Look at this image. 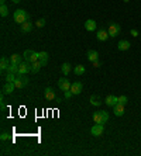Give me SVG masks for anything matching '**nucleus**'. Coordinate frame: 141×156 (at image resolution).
<instances>
[{
  "label": "nucleus",
  "mask_w": 141,
  "mask_h": 156,
  "mask_svg": "<svg viewBox=\"0 0 141 156\" xmlns=\"http://www.w3.org/2000/svg\"><path fill=\"white\" fill-rule=\"evenodd\" d=\"M13 18H14V21L18 24H23L25 21H28L30 20V16H28V13L25 11V10H16L14 11V14H13Z\"/></svg>",
  "instance_id": "nucleus-1"
},
{
  "label": "nucleus",
  "mask_w": 141,
  "mask_h": 156,
  "mask_svg": "<svg viewBox=\"0 0 141 156\" xmlns=\"http://www.w3.org/2000/svg\"><path fill=\"white\" fill-rule=\"evenodd\" d=\"M23 58H24V61H27V62H30V63H34V62L38 61L39 52H35V51H31V49H27V51L23 54Z\"/></svg>",
  "instance_id": "nucleus-2"
},
{
  "label": "nucleus",
  "mask_w": 141,
  "mask_h": 156,
  "mask_svg": "<svg viewBox=\"0 0 141 156\" xmlns=\"http://www.w3.org/2000/svg\"><path fill=\"white\" fill-rule=\"evenodd\" d=\"M28 78L25 76V75H20V73H17V78L16 80H14V85H16L17 89H23V87H25L27 85H28Z\"/></svg>",
  "instance_id": "nucleus-3"
},
{
  "label": "nucleus",
  "mask_w": 141,
  "mask_h": 156,
  "mask_svg": "<svg viewBox=\"0 0 141 156\" xmlns=\"http://www.w3.org/2000/svg\"><path fill=\"white\" fill-rule=\"evenodd\" d=\"M31 72V63L27 62V61H23V62L18 63V73L20 75H27Z\"/></svg>",
  "instance_id": "nucleus-4"
},
{
  "label": "nucleus",
  "mask_w": 141,
  "mask_h": 156,
  "mask_svg": "<svg viewBox=\"0 0 141 156\" xmlns=\"http://www.w3.org/2000/svg\"><path fill=\"white\" fill-rule=\"evenodd\" d=\"M107 32H109V35L111 37V38H114V37H117L118 34L121 32V27H120L117 23H113V24H110L109 25Z\"/></svg>",
  "instance_id": "nucleus-5"
},
{
  "label": "nucleus",
  "mask_w": 141,
  "mask_h": 156,
  "mask_svg": "<svg viewBox=\"0 0 141 156\" xmlns=\"http://www.w3.org/2000/svg\"><path fill=\"white\" fill-rule=\"evenodd\" d=\"M103 132H104V125L103 124H96L94 122V125L90 128V134L93 136H100V135H103Z\"/></svg>",
  "instance_id": "nucleus-6"
},
{
  "label": "nucleus",
  "mask_w": 141,
  "mask_h": 156,
  "mask_svg": "<svg viewBox=\"0 0 141 156\" xmlns=\"http://www.w3.org/2000/svg\"><path fill=\"white\" fill-rule=\"evenodd\" d=\"M82 89H83V85H82L80 82H75V83L70 85V92L73 93V96L82 93Z\"/></svg>",
  "instance_id": "nucleus-7"
},
{
  "label": "nucleus",
  "mask_w": 141,
  "mask_h": 156,
  "mask_svg": "<svg viewBox=\"0 0 141 156\" xmlns=\"http://www.w3.org/2000/svg\"><path fill=\"white\" fill-rule=\"evenodd\" d=\"M58 87L62 90V92H66V90H70V83L68 79H59L58 80Z\"/></svg>",
  "instance_id": "nucleus-8"
},
{
  "label": "nucleus",
  "mask_w": 141,
  "mask_h": 156,
  "mask_svg": "<svg viewBox=\"0 0 141 156\" xmlns=\"http://www.w3.org/2000/svg\"><path fill=\"white\" fill-rule=\"evenodd\" d=\"M44 96H45V99H47L48 101H54L55 99H56V96H55V92L52 87H47L45 89V92H44Z\"/></svg>",
  "instance_id": "nucleus-9"
},
{
  "label": "nucleus",
  "mask_w": 141,
  "mask_h": 156,
  "mask_svg": "<svg viewBox=\"0 0 141 156\" xmlns=\"http://www.w3.org/2000/svg\"><path fill=\"white\" fill-rule=\"evenodd\" d=\"M17 87H16V85L13 83V82H7L4 86H3V93L4 94H11L14 90H16Z\"/></svg>",
  "instance_id": "nucleus-10"
},
{
  "label": "nucleus",
  "mask_w": 141,
  "mask_h": 156,
  "mask_svg": "<svg viewBox=\"0 0 141 156\" xmlns=\"http://www.w3.org/2000/svg\"><path fill=\"white\" fill-rule=\"evenodd\" d=\"M117 103H118V97L113 96V94H110V96L106 97V106H109V107H114Z\"/></svg>",
  "instance_id": "nucleus-11"
},
{
  "label": "nucleus",
  "mask_w": 141,
  "mask_h": 156,
  "mask_svg": "<svg viewBox=\"0 0 141 156\" xmlns=\"http://www.w3.org/2000/svg\"><path fill=\"white\" fill-rule=\"evenodd\" d=\"M93 121L96 124H104V115L103 111H96L93 114Z\"/></svg>",
  "instance_id": "nucleus-12"
},
{
  "label": "nucleus",
  "mask_w": 141,
  "mask_h": 156,
  "mask_svg": "<svg viewBox=\"0 0 141 156\" xmlns=\"http://www.w3.org/2000/svg\"><path fill=\"white\" fill-rule=\"evenodd\" d=\"M113 113H114V115L121 117V115L124 114V106H123V104H120V103H117V104L113 107Z\"/></svg>",
  "instance_id": "nucleus-13"
},
{
  "label": "nucleus",
  "mask_w": 141,
  "mask_h": 156,
  "mask_svg": "<svg viewBox=\"0 0 141 156\" xmlns=\"http://www.w3.org/2000/svg\"><path fill=\"white\" fill-rule=\"evenodd\" d=\"M20 30H21V32H24V34H27V32H30L32 30V23L28 20V21H25V23L20 24Z\"/></svg>",
  "instance_id": "nucleus-14"
},
{
  "label": "nucleus",
  "mask_w": 141,
  "mask_h": 156,
  "mask_svg": "<svg viewBox=\"0 0 141 156\" xmlns=\"http://www.w3.org/2000/svg\"><path fill=\"white\" fill-rule=\"evenodd\" d=\"M109 32L106 31V30H99L97 31V34H96V38L99 39V41H107V38H109Z\"/></svg>",
  "instance_id": "nucleus-15"
},
{
  "label": "nucleus",
  "mask_w": 141,
  "mask_h": 156,
  "mask_svg": "<svg viewBox=\"0 0 141 156\" xmlns=\"http://www.w3.org/2000/svg\"><path fill=\"white\" fill-rule=\"evenodd\" d=\"M130 41H127V39H123V41H120L117 44V49L118 51H127L128 48H130Z\"/></svg>",
  "instance_id": "nucleus-16"
},
{
  "label": "nucleus",
  "mask_w": 141,
  "mask_h": 156,
  "mask_svg": "<svg viewBox=\"0 0 141 156\" xmlns=\"http://www.w3.org/2000/svg\"><path fill=\"white\" fill-rule=\"evenodd\" d=\"M87 59L90 61V62H94V61H97L99 59V54L93 51V49H90V51H87Z\"/></svg>",
  "instance_id": "nucleus-17"
},
{
  "label": "nucleus",
  "mask_w": 141,
  "mask_h": 156,
  "mask_svg": "<svg viewBox=\"0 0 141 156\" xmlns=\"http://www.w3.org/2000/svg\"><path fill=\"white\" fill-rule=\"evenodd\" d=\"M90 104L92 106H96V107H99L100 104H102V99H100V96H96V94H93L92 97H90Z\"/></svg>",
  "instance_id": "nucleus-18"
},
{
  "label": "nucleus",
  "mask_w": 141,
  "mask_h": 156,
  "mask_svg": "<svg viewBox=\"0 0 141 156\" xmlns=\"http://www.w3.org/2000/svg\"><path fill=\"white\" fill-rule=\"evenodd\" d=\"M42 66H44V65H42L41 61H37V62L31 63V73H38L39 69H41Z\"/></svg>",
  "instance_id": "nucleus-19"
},
{
  "label": "nucleus",
  "mask_w": 141,
  "mask_h": 156,
  "mask_svg": "<svg viewBox=\"0 0 141 156\" xmlns=\"http://www.w3.org/2000/svg\"><path fill=\"white\" fill-rule=\"evenodd\" d=\"M85 28H86L87 31H94V30H96V21H94V20H86Z\"/></svg>",
  "instance_id": "nucleus-20"
},
{
  "label": "nucleus",
  "mask_w": 141,
  "mask_h": 156,
  "mask_svg": "<svg viewBox=\"0 0 141 156\" xmlns=\"http://www.w3.org/2000/svg\"><path fill=\"white\" fill-rule=\"evenodd\" d=\"M48 58H49V55H48V52H45V51H42V52H39V58H38V61H41L44 66L47 65V62H48Z\"/></svg>",
  "instance_id": "nucleus-21"
},
{
  "label": "nucleus",
  "mask_w": 141,
  "mask_h": 156,
  "mask_svg": "<svg viewBox=\"0 0 141 156\" xmlns=\"http://www.w3.org/2000/svg\"><path fill=\"white\" fill-rule=\"evenodd\" d=\"M72 70V66H70V63H62V66H61V72H62L63 75L66 76V75H69V72Z\"/></svg>",
  "instance_id": "nucleus-22"
},
{
  "label": "nucleus",
  "mask_w": 141,
  "mask_h": 156,
  "mask_svg": "<svg viewBox=\"0 0 141 156\" xmlns=\"http://www.w3.org/2000/svg\"><path fill=\"white\" fill-rule=\"evenodd\" d=\"M85 70H86V68H85L83 65H78V66H75V68H73V72H75V75H78V76L83 75V73H85Z\"/></svg>",
  "instance_id": "nucleus-23"
},
{
  "label": "nucleus",
  "mask_w": 141,
  "mask_h": 156,
  "mask_svg": "<svg viewBox=\"0 0 141 156\" xmlns=\"http://www.w3.org/2000/svg\"><path fill=\"white\" fill-rule=\"evenodd\" d=\"M7 72H10V73H18V63H11L10 62V65H8L7 68Z\"/></svg>",
  "instance_id": "nucleus-24"
},
{
  "label": "nucleus",
  "mask_w": 141,
  "mask_h": 156,
  "mask_svg": "<svg viewBox=\"0 0 141 156\" xmlns=\"http://www.w3.org/2000/svg\"><path fill=\"white\" fill-rule=\"evenodd\" d=\"M8 65H10V63H8L7 58H4V56H3V58L0 59V69H1V70H7Z\"/></svg>",
  "instance_id": "nucleus-25"
},
{
  "label": "nucleus",
  "mask_w": 141,
  "mask_h": 156,
  "mask_svg": "<svg viewBox=\"0 0 141 156\" xmlns=\"http://www.w3.org/2000/svg\"><path fill=\"white\" fill-rule=\"evenodd\" d=\"M10 62L11 63H20V62H23V61H21V56H20V55L14 54V55L10 56Z\"/></svg>",
  "instance_id": "nucleus-26"
},
{
  "label": "nucleus",
  "mask_w": 141,
  "mask_h": 156,
  "mask_svg": "<svg viewBox=\"0 0 141 156\" xmlns=\"http://www.w3.org/2000/svg\"><path fill=\"white\" fill-rule=\"evenodd\" d=\"M8 14V8L6 4H1V7H0V16L1 17H6Z\"/></svg>",
  "instance_id": "nucleus-27"
},
{
  "label": "nucleus",
  "mask_w": 141,
  "mask_h": 156,
  "mask_svg": "<svg viewBox=\"0 0 141 156\" xmlns=\"http://www.w3.org/2000/svg\"><path fill=\"white\" fill-rule=\"evenodd\" d=\"M16 78H17V75H16V73H10V72H8V73H7V76H6V82H13V83H14V80H16Z\"/></svg>",
  "instance_id": "nucleus-28"
},
{
  "label": "nucleus",
  "mask_w": 141,
  "mask_h": 156,
  "mask_svg": "<svg viewBox=\"0 0 141 156\" xmlns=\"http://www.w3.org/2000/svg\"><path fill=\"white\" fill-rule=\"evenodd\" d=\"M118 103H120V104H123V106H125V104L128 103L127 96H120V97H118Z\"/></svg>",
  "instance_id": "nucleus-29"
},
{
  "label": "nucleus",
  "mask_w": 141,
  "mask_h": 156,
  "mask_svg": "<svg viewBox=\"0 0 141 156\" xmlns=\"http://www.w3.org/2000/svg\"><path fill=\"white\" fill-rule=\"evenodd\" d=\"M35 25H37V27H44V25H45V20H44V18H39V20H37Z\"/></svg>",
  "instance_id": "nucleus-30"
},
{
  "label": "nucleus",
  "mask_w": 141,
  "mask_h": 156,
  "mask_svg": "<svg viewBox=\"0 0 141 156\" xmlns=\"http://www.w3.org/2000/svg\"><path fill=\"white\" fill-rule=\"evenodd\" d=\"M65 93V99H70L72 96H73V93L70 92V90H66V92H63Z\"/></svg>",
  "instance_id": "nucleus-31"
},
{
  "label": "nucleus",
  "mask_w": 141,
  "mask_h": 156,
  "mask_svg": "<svg viewBox=\"0 0 141 156\" xmlns=\"http://www.w3.org/2000/svg\"><path fill=\"white\" fill-rule=\"evenodd\" d=\"M7 138H8V134L7 132H3L1 135H0V139H1V141H6Z\"/></svg>",
  "instance_id": "nucleus-32"
},
{
  "label": "nucleus",
  "mask_w": 141,
  "mask_h": 156,
  "mask_svg": "<svg viewBox=\"0 0 141 156\" xmlns=\"http://www.w3.org/2000/svg\"><path fill=\"white\" fill-rule=\"evenodd\" d=\"M131 35H133V37H138L140 34H138V31H137L135 28H133V30H131Z\"/></svg>",
  "instance_id": "nucleus-33"
},
{
  "label": "nucleus",
  "mask_w": 141,
  "mask_h": 156,
  "mask_svg": "<svg viewBox=\"0 0 141 156\" xmlns=\"http://www.w3.org/2000/svg\"><path fill=\"white\" fill-rule=\"evenodd\" d=\"M92 63H93L94 68H100V65H102V63L99 62V59H97V61H94V62H92Z\"/></svg>",
  "instance_id": "nucleus-34"
},
{
  "label": "nucleus",
  "mask_w": 141,
  "mask_h": 156,
  "mask_svg": "<svg viewBox=\"0 0 141 156\" xmlns=\"http://www.w3.org/2000/svg\"><path fill=\"white\" fill-rule=\"evenodd\" d=\"M6 108V104H4V101H3V99H1V110Z\"/></svg>",
  "instance_id": "nucleus-35"
},
{
  "label": "nucleus",
  "mask_w": 141,
  "mask_h": 156,
  "mask_svg": "<svg viewBox=\"0 0 141 156\" xmlns=\"http://www.w3.org/2000/svg\"><path fill=\"white\" fill-rule=\"evenodd\" d=\"M0 4H6V0H0Z\"/></svg>",
  "instance_id": "nucleus-36"
},
{
  "label": "nucleus",
  "mask_w": 141,
  "mask_h": 156,
  "mask_svg": "<svg viewBox=\"0 0 141 156\" xmlns=\"http://www.w3.org/2000/svg\"><path fill=\"white\" fill-rule=\"evenodd\" d=\"M11 1H13V3H18L20 0H11Z\"/></svg>",
  "instance_id": "nucleus-37"
},
{
  "label": "nucleus",
  "mask_w": 141,
  "mask_h": 156,
  "mask_svg": "<svg viewBox=\"0 0 141 156\" xmlns=\"http://www.w3.org/2000/svg\"><path fill=\"white\" fill-rule=\"evenodd\" d=\"M123 1H124V3H128V1H130V0H123Z\"/></svg>",
  "instance_id": "nucleus-38"
}]
</instances>
